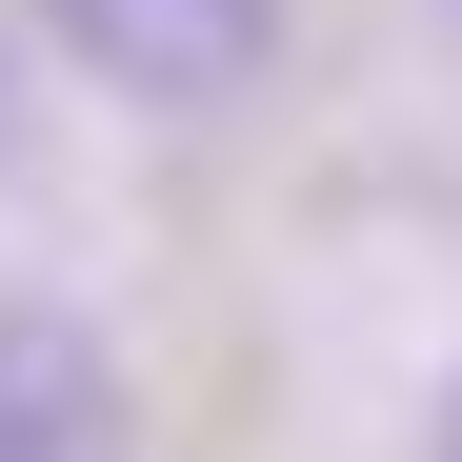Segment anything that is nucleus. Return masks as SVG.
Instances as JSON below:
<instances>
[{
    "label": "nucleus",
    "instance_id": "obj_1",
    "mask_svg": "<svg viewBox=\"0 0 462 462\" xmlns=\"http://www.w3.org/2000/svg\"><path fill=\"white\" fill-rule=\"evenodd\" d=\"M60 60L121 101H221V81H262V41H282V0H41Z\"/></svg>",
    "mask_w": 462,
    "mask_h": 462
},
{
    "label": "nucleus",
    "instance_id": "obj_2",
    "mask_svg": "<svg viewBox=\"0 0 462 462\" xmlns=\"http://www.w3.org/2000/svg\"><path fill=\"white\" fill-rule=\"evenodd\" d=\"M0 462H121V362L60 301H0Z\"/></svg>",
    "mask_w": 462,
    "mask_h": 462
},
{
    "label": "nucleus",
    "instance_id": "obj_3",
    "mask_svg": "<svg viewBox=\"0 0 462 462\" xmlns=\"http://www.w3.org/2000/svg\"><path fill=\"white\" fill-rule=\"evenodd\" d=\"M442 462H462V382H442Z\"/></svg>",
    "mask_w": 462,
    "mask_h": 462
}]
</instances>
